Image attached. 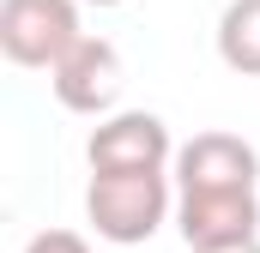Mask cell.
I'll return each mask as SVG.
<instances>
[{
	"label": "cell",
	"mask_w": 260,
	"mask_h": 253,
	"mask_svg": "<svg viewBox=\"0 0 260 253\" xmlns=\"http://www.w3.org/2000/svg\"><path fill=\"white\" fill-rule=\"evenodd\" d=\"M85 217L103 241L115 247H139L151 241L170 217H176V193L170 175H91L85 187Z\"/></svg>",
	"instance_id": "6da1fadb"
},
{
	"label": "cell",
	"mask_w": 260,
	"mask_h": 253,
	"mask_svg": "<svg viewBox=\"0 0 260 253\" xmlns=\"http://www.w3.org/2000/svg\"><path fill=\"white\" fill-rule=\"evenodd\" d=\"M85 36L79 0H0V55L12 66L55 72Z\"/></svg>",
	"instance_id": "7a4b0ae2"
},
{
	"label": "cell",
	"mask_w": 260,
	"mask_h": 253,
	"mask_svg": "<svg viewBox=\"0 0 260 253\" xmlns=\"http://www.w3.org/2000/svg\"><path fill=\"white\" fill-rule=\"evenodd\" d=\"M176 151L182 145L170 139L164 115H151V109H115L85 139L91 175H164V169H176Z\"/></svg>",
	"instance_id": "3957f363"
},
{
	"label": "cell",
	"mask_w": 260,
	"mask_h": 253,
	"mask_svg": "<svg viewBox=\"0 0 260 253\" xmlns=\"http://www.w3.org/2000/svg\"><path fill=\"white\" fill-rule=\"evenodd\" d=\"M176 229L188 253H224L260 241V193H176Z\"/></svg>",
	"instance_id": "277c9868"
},
{
	"label": "cell",
	"mask_w": 260,
	"mask_h": 253,
	"mask_svg": "<svg viewBox=\"0 0 260 253\" xmlns=\"http://www.w3.org/2000/svg\"><path fill=\"white\" fill-rule=\"evenodd\" d=\"M260 187V151L242 133H194L176 151V193H248Z\"/></svg>",
	"instance_id": "5b68a950"
},
{
	"label": "cell",
	"mask_w": 260,
	"mask_h": 253,
	"mask_svg": "<svg viewBox=\"0 0 260 253\" xmlns=\"http://www.w3.org/2000/svg\"><path fill=\"white\" fill-rule=\"evenodd\" d=\"M49 85H55V103H61V109L109 121V115H115V97H121V85H127L121 49H115L109 36H85V43L49 72Z\"/></svg>",
	"instance_id": "8992f818"
},
{
	"label": "cell",
	"mask_w": 260,
	"mask_h": 253,
	"mask_svg": "<svg viewBox=\"0 0 260 253\" xmlns=\"http://www.w3.org/2000/svg\"><path fill=\"white\" fill-rule=\"evenodd\" d=\"M218 61L242 78H260V0H230L218 12Z\"/></svg>",
	"instance_id": "52a82bcc"
},
{
	"label": "cell",
	"mask_w": 260,
	"mask_h": 253,
	"mask_svg": "<svg viewBox=\"0 0 260 253\" xmlns=\"http://www.w3.org/2000/svg\"><path fill=\"white\" fill-rule=\"evenodd\" d=\"M24 253H91V241H85L79 229H37V235L24 241Z\"/></svg>",
	"instance_id": "ba28073f"
},
{
	"label": "cell",
	"mask_w": 260,
	"mask_h": 253,
	"mask_svg": "<svg viewBox=\"0 0 260 253\" xmlns=\"http://www.w3.org/2000/svg\"><path fill=\"white\" fill-rule=\"evenodd\" d=\"M224 253H260V241H248V247H224Z\"/></svg>",
	"instance_id": "9c48e42d"
},
{
	"label": "cell",
	"mask_w": 260,
	"mask_h": 253,
	"mask_svg": "<svg viewBox=\"0 0 260 253\" xmlns=\"http://www.w3.org/2000/svg\"><path fill=\"white\" fill-rule=\"evenodd\" d=\"M79 6H121V0H79Z\"/></svg>",
	"instance_id": "30bf717a"
}]
</instances>
